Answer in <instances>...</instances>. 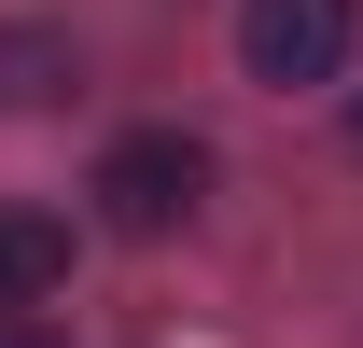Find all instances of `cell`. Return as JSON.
<instances>
[{
  "label": "cell",
  "mask_w": 363,
  "mask_h": 348,
  "mask_svg": "<svg viewBox=\"0 0 363 348\" xmlns=\"http://www.w3.org/2000/svg\"><path fill=\"white\" fill-rule=\"evenodd\" d=\"M238 70L252 84H335L350 70V0H238Z\"/></svg>",
  "instance_id": "7a4b0ae2"
},
{
  "label": "cell",
  "mask_w": 363,
  "mask_h": 348,
  "mask_svg": "<svg viewBox=\"0 0 363 348\" xmlns=\"http://www.w3.org/2000/svg\"><path fill=\"white\" fill-rule=\"evenodd\" d=\"M56 279H70V223H43V209H0V320H14V306H43Z\"/></svg>",
  "instance_id": "3957f363"
},
{
  "label": "cell",
  "mask_w": 363,
  "mask_h": 348,
  "mask_svg": "<svg viewBox=\"0 0 363 348\" xmlns=\"http://www.w3.org/2000/svg\"><path fill=\"white\" fill-rule=\"evenodd\" d=\"M70 84V42L56 28H0V112H28V98Z\"/></svg>",
  "instance_id": "277c9868"
},
{
  "label": "cell",
  "mask_w": 363,
  "mask_h": 348,
  "mask_svg": "<svg viewBox=\"0 0 363 348\" xmlns=\"http://www.w3.org/2000/svg\"><path fill=\"white\" fill-rule=\"evenodd\" d=\"M84 195H98V223H112V237H182V223H196V195H210V153H196L182 126H126L112 153H98Z\"/></svg>",
  "instance_id": "6da1fadb"
},
{
  "label": "cell",
  "mask_w": 363,
  "mask_h": 348,
  "mask_svg": "<svg viewBox=\"0 0 363 348\" xmlns=\"http://www.w3.org/2000/svg\"><path fill=\"white\" fill-rule=\"evenodd\" d=\"M350 153H363V98H350Z\"/></svg>",
  "instance_id": "5b68a950"
}]
</instances>
